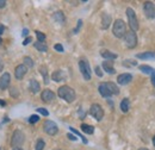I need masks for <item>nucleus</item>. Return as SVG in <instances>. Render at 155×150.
<instances>
[{"label":"nucleus","instance_id":"obj_1","mask_svg":"<svg viewBox=\"0 0 155 150\" xmlns=\"http://www.w3.org/2000/svg\"><path fill=\"white\" fill-rule=\"evenodd\" d=\"M58 95L61 98V99L66 100L67 103H73V101L75 100V98H77L75 91H74L72 87L66 86V85H64V86H61V87L58 88Z\"/></svg>","mask_w":155,"mask_h":150},{"label":"nucleus","instance_id":"obj_2","mask_svg":"<svg viewBox=\"0 0 155 150\" xmlns=\"http://www.w3.org/2000/svg\"><path fill=\"white\" fill-rule=\"evenodd\" d=\"M112 32L117 38H123L124 35L127 34V25L122 19H117L114 23V28H112Z\"/></svg>","mask_w":155,"mask_h":150},{"label":"nucleus","instance_id":"obj_3","mask_svg":"<svg viewBox=\"0 0 155 150\" xmlns=\"http://www.w3.org/2000/svg\"><path fill=\"white\" fill-rule=\"evenodd\" d=\"M127 17H128V21H129V26L131 29V31H137L138 30V20H137V17H136L135 11L131 8V7H128L127 8Z\"/></svg>","mask_w":155,"mask_h":150},{"label":"nucleus","instance_id":"obj_4","mask_svg":"<svg viewBox=\"0 0 155 150\" xmlns=\"http://www.w3.org/2000/svg\"><path fill=\"white\" fill-rule=\"evenodd\" d=\"M79 68H80V72H81L85 80H91L92 72H91V67H90V64L86 60H80L79 61Z\"/></svg>","mask_w":155,"mask_h":150},{"label":"nucleus","instance_id":"obj_5","mask_svg":"<svg viewBox=\"0 0 155 150\" xmlns=\"http://www.w3.org/2000/svg\"><path fill=\"white\" fill-rule=\"evenodd\" d=\"M24 141H25L24 133L20 131V130H17V131L13 132V135H12L11 145H12L13 148H20V145L24 143Z\"/></svg>","mask_w":155,"mask_h":150},{"label":"nucleus","instance_id":"obj_6","mask_svg":"<svg viewBox=\"0 0 155 150\" xmlns=\"http://www.w3.org/2000/svg\"><path fill=\"white\" fill-rule=\"evenodd\" d=\"M124 42L127 44V47L129 49H134L136 45H137V36L134 31H128L125 35H124Z\"/></svg>","mask_w":155,"mask_h":150},{"label":"nucleus","instance_id":"obj_7","mask_svg":"<svg viewBox=\"0 0 155 150\" xmlns=\"http://www.w3.org/2000/svg\"><path fill=\"white\" fill-rule=\"evenodd\" d=\"M43 130L49 136H55L58 132V128L56 125V123H54L53 120H45L43 123Z\"/></svg>","mask_w":155,"mask_h":150},{"label":"nucleus","instance_id":"obj_8","mask_svg":"<svg viewBox=\"0 0 155 150\" xmlns=\"http://www.w3.org/2000/svg\"><path fill=\"white\" fill-rule=\"evenodd\" d=\"M143 12L144 16L148 19L155 18V5L152 1H144L143 2Z\"/></svg>","mask_w":155,"mask_h":150},{"label":"nucleus","instance_id":"obj_9","mask_svg":"<svg viewBox=\"0 0 155 150\" xmlns=\"http://www.w3.org/2000/svg\"><path fill=\"white\" fill-rule=\"evenodd\" d=\"M90 114H91L96 120L100 122V120L103 119V117H104V110H103V107H101L100 105L93 104V105L91 106V109H90Z\"/></svg>","mask_w":155,"mask_h":150},{"label":"nucleus","instance_id":"obj_10","mask_svg":"<svg viewBox=\"0 0 155 150\" xmlns=\"http://www.w3.org/2000/svg\"><path fill=\"white\" fill-rule=\"evenodd\" d=\"M41 99L44 101V103H50L55 99V93L50 90H44L42 93H41Z\"/></svg>","mask_w":155,"mask_h":150},{"label":"nucleus","instance_id":"obj_11","mask_svg":"<svg viewBox=\"0 0 155 150\" xmlns=\"http://www.w3.org/2000/svg\"><path fill=\"white\" fill-rule=\"evenodd\" d=\"M131 80H133V75L128 74V73H124V74H120L117 76V82L119 85H123V86L131 82Z\"/></svg>","mask_w":155,"mask_h":150},{"label":"nucleus","instance_id":"obj_12","mask_svg":"<svg viewBox=\"0 0 155 150\" xmlns=\"http://www.w3.org/2000/svg\"><path fill=\"white\" fill-rule=\"evenodd\" d=\"M10 81H11V76L8 73H4L0 76V90H6L10 86Z\"/></svg>","mask_w":155,"mask_h":150},{"label":"nucleus","instance_id":"obj_13","mask_svg":"<svg viewBox=\"0 0 155 150\" xmlns=\"http://www.w3.org/2000/svg\"><path fill=\"white\" fill-rule=\"evenodd\" d=\"M26 72H28V68H26L24 64H19V66L16 68V70H15V75H16V77H17L18 80H21V79L25 76Z\"/></svg>","mask_w":155,"mask_h":150},{"label":"nucleus","instance_id":"obj_14","mask_svg":"<svg viewBox=\"0 0 155 150\" xmlns=\"http://www.w3.org/2000/svg\"><path fill=\"white\" fill-rule=\"evenodd\" d=\"M101 66H103V69H104L106 73H109V74H115V73H116V69L114 68L112 61H104Z\"/></svg>","mask_w":155,"mask_h":150},{"label":"nucleus","instance_id":"obj_15","mask_svg":"<svg viewBox=\"0 0 155 150\" xmlns=\"http://www.w3.org/2000/svg\"><path fill=\"white\" fill-rule=\"evenodd\" d=\"M137 58L140 60H155V53L154 51H146V53H140L136 55Z\"/></svg>","mask_w":155,"mask_h":150},{"label":"nucleus","instance_id":"obj_16","mask_svg":"<svg viewBox=\"0 0 155 150\" xmlns=\"http://www.w3.org/2000/svg\"><path fill=\"white\" fill-rule=\"evenodd\" d=\"M29 90H30L31 93L36 94L39 92L41 86H39V83L36 81V80H30V82H29Z\"/></svg>","mask_w":155,"mask_h":150},{"label":"nucleus","instance_id":"obj_17","mask_svg":"<svg viewBox=\"0 0 155 150\" xmlns=\"http://www.w3.org/2000/svg\"><path fill=\"white\" fill-rule=\"evenodd\" d=\"M105 85H106V87L109 88V91L111 92V94L114 95H117V94H119V88H118V86H117L115 82H112V81H107V82H105Z\"/></svg>","mask_w":155,"mask_h":150},{"label":"nucleus","instance_id":"obj_18","mask_svg":"<svg viewBox=\"0 0 155 150\" xmlns=\"http://www.w3.org/2000/svg\"><path fill=\"white\" fill-rule=\"evenodd\" d=\"M51 79H53L54 81H56V82H61V81L66 80V74H64L62 70H56V72L53 73Z\"/></svg>","mask_w":155,"mask_h":150},{"label":"nucleus","instance_id":"obj_19","mask_svg":"<svg viewBox=\"0 0 155 150\" xmlns=\"http://www.w3.org/2000/svg\"><path fill=\"white\" fill-rule=\"evenodd\" d=\"M99 93H100V95L101 96H104V98H109V96H111L112 94H111V92L109 91V88L106 87V85H105V82L104 83H101L100 86H99Z\"/></svg>","mask_w":155,"mask_h":150},{"label":"nucleus","instance_id":"obj_20","mask_svg":"<svg viewBox=\"0 0 155 150\" xmlns=\"http://www.w3.org/2000/svg\"><path fill=\"white\" fill-rule=\"evenodd\" d=\"M110 24H111V16L104 13L103 17H101V28L103 29H107L110 26Z\"/></svg>","mask_w":155,"mask_h":150},{"label":"nucleus","instance_id":"obj_21","mask_svg":"<svg viewBox=\"0 0 155 150\" xmlns=\"http://www.w3.org/2000/svg\"><path fill=\"white\" fill-rule=\"evenodd\" d=\"M129 106H130V103H129V99L128 98H124L122 101H120V110L122 112L127 113L129 111Z\"/></svg>","mask_w":155,"mask_h":150},{"label":"nucleus","instance_id":"obj_22","mask_svg":"<svg viewBox=\"0 0 155 150\" xmlns=\"http://www.w3.org/2000/svg\"><path fill=\"white\" fill-rule=\"evenodd\" d=\"M53 17H54V19H55L58 23H60V24H63V23L66 21L64 15H63V12H62V11H58V12H55Z\"/></svg>","mask_w":155,"mask_h":150},{"label":"nucleus","instance_id":"obj_23","mask_svg":"<svg viewBox=\"0 0 155 150\" xmlns=\"http://www.w3.org/2000/svg\"><path fill=\"white\" fill-rule=\"evenodd\" d=\"M100 55L104 57V58L110 60V61L117 58V54H114V53H111V51H109V50H103V51L100 53Z\"/></svg>","mask_w":155,"mask_h":150},{"label":"nucleus","instance_id":"obj_24","mask_svg":"<svg viewBox=\"0 0 155 150\" xmlns=\"http://www.w3.org/2000/svg\"><path fill=\"white\" fill-rule=\"evenodd\" d=\"M39 72H41V75L43 77V80H44V83H49V77H48V69H47V67L42 66L39 68Z\"/></svg>","mask_w":155,"mask_h":150},{"label":"nucleus","instance_id":"obj_25","mask_svg":"<svg viewBox=\"0 0 155 150\" xmlns=\"http://www.w3.org/2000/svg\"><path fill=\"white\" fill-rule=\"evenodd\" d=\"M34 47L38 50V51H42V53H45V51H48V47H47V44H44V43H41V42H35L34 43Z\"/></svg>","mask_w":155,"mask_h":150},{"label":"nucleus","instance_id":"obj_26","mask_svg":"<svg viewBox=\"0 0 155 150\" xmlns=\"http://www.w3.org/2000/svg\"><path fill=\"white\" fill-rule=\"evenodd\" d=\"M138 69H140L142 73L148 74V75H152L155 72V69H153V68H152V67H149V66H140V67H138Z\"/></svg>","mask_w":155,"mask_h":150},{"label":"nucleus","instance_id":"obj_27","mask_svg":"<svg viewBox=\"0 0 155 150\" xmlns=\"http://www.w3.org/2000/svg\"><path fill=\"white\" fill-rule=\"evenodd\" d=\"M81 130L87 135H92L94 132V128L92 125H88V124H81Z\"/></svg>","mask_w":155,"mask_h":150},{"label":"nucleus","instance_id":"obj_28","mask_svg":"<svg viewBox=\"0 0 155 150\" xmlns=\"http://www.w3.org/2000/svg\"><path fill=\"white\" fill-rule=\"evenodd\" d=\"M24 66L26 67V68H32L34 67V61L30 58V57H24Z\"/></svg>","mask_w":155,"mask_h":150},{"label":"nucleus","instance_id":"obj_29","mask_svg":"<svg viewBox=\"0 0 155 150\" xmlns=\"http://www.w3.org/2000/svg\"><path fill=\"white\" fill-rule=\"evenodd\" d=\"M69 130H71V131L73 132V133H75V135H77V136H79V137H80V138H81V139H82V142H84V143H85V144H87V139H86V138H85V137H84V136H82V135H81V133H80V132L78 131V130H75V129H74V128H69Z\"/></svg>","mask_w":155,"mask_h":150},{"label":"nucleus","instance_id":"obj_30","mask_svg":"<svg viewBox=\"0 0 155 150\" xmlns=\"http://www.w3.org/2000/svg\"><path fill=\"white\" fill-rule=\"evenodd\" d=\"M44 147H45L44 141H43L42 138H39L38 141H37V143H36V150H43L44 149Z\"/></svg>","mask_w":155,"mask_h":150},{"label":"nucleus","instance_id":"obj_31","mask_svg":"<svg viewBox=\"0 0 155 150\" xmlns=\"http://www.w3.org/2000/svg\"><path fill=\"white\" fill-rule=\"evenodd\" d=\"M36 36H37V42H41V43H44V41H45V35L43 34V32H41V31H36Z\"/></svg>","mask_w":155,"mask_h":150},{"label":"nucleus","instance_id":"obj_32","mask_svg":"<svg viewBox=\"0 0 155 150\" xmlns=\"http://www.w3.org/2000/svg\"><path fill=\"white\" fill-rule=\"evenodd\" d=\"M39 120V117L37 114H32L30 118H29V123H31V124H35V123H37Z\"/></svg>","mask_w":155,"mask_h":150},{"label":"nucleus","instance_id":"obj_33","mask_svg":"<svg viewBox=\"0 0 155 150\" xmlns=\"http://www.w3.org/2000/svg\"><path fill=\"white\" fill-rule=\"evenodd\" d=\"M37 112H39L41 114H43L44 117H48L49 116V112L45 110V109H42V107H39V109H37Z\"/></svg>","mask_w":155,"mask_h":150},{"label":"nucleus","instance_id":"obj_34","mask_svg":"<svg viewBox=\"0 0 155 150\" xmlns=\"http://www.w3.org/2000/svg\"><path fill=\"white\" fill-rule=\"evenodd\" d=\"M54 49H55L56 51L63 53V47H62V44H60V43H58V44H55V45H54Z\"/></svg>","mask_w":155,"mask_h":150},{"label":"nucleus","instance_id":"obj_35","mask_svg":"<svg viewBox=\"0 0 155 150\" xmlns=\"http://www.w3.org/2000/svg\"><path fill=\"white\" fill-rule=\"evenodd\" d=\"M32 42V38L31 37H26L24 41H23V45H28L29 43H31Z\"/></svg>","mask_w":155,"mask_h":150},{"label":"nucleus","instance_id":"obj_36","mask_svg":"<svg viewBox=\"0 0 155 150\" xmlns=\"http://www.w3.org/2000/svg\"><path fill=\"white\" fill-rule=\"evenodd\" d=\"M94 70H96V74H97L98 76H99V77H101V76H103V73H101V69H100L99 67H96V69H94Z\"/></svg>","mask_w":155,"mask_h":150},{"label":"nucleus","instance_id":"obj_37","mask_svg":"<svg viewBox=\"0 0 155 150\" xmlns=\"http://www.w3.org/2000/svg\"><path fill=\"white\" fill-rule=\"evenodd\" d=\"M11 96H17L18 93H17V88H11Z\"/></svg>","mask_w":155,"mask_h":150},{"label":"nucleus","instance_id":"obj_38","mask_svg":"<svg viewBox=\"0 0 155 150\" xmlns=\"http://www.w3.org/2000/svg\"><path fill=\"white\" fill-rule=\"evenodd\" d=\"M67 137H68L71 141H77V137H75V136H73L72 133H68V135H67Z\"/></svg>","mask_w":155,"mask_h":150},{"label":"nucleus","instance_id":"obj_39","mask_svg":"<svg viewBox=\"0 0 155 150\" xmlns=\"http://www.w3.org/2000/svg\"><path fill=\"white\" fill-rule=\"evenodd\" d=\"M81 25H82V20H79V21H78V28L74 30V32H78V31H79V29L81 28Z\"/></svg>","mask_w":155,"mask_h":150},{"label":"nucleus","instance_id":"obj_40","mask_svg":"<svg viewBox=\"0 0 155 150\" xmlns=\"http://www.w3.org/2000/svg\"><path fill=\"white\" fill-rule=\"evenodd\" d=\"M28 34H29V30H28V29H24V30H23V32H21V36H23V37H26V36H28Z\"/></svg>","mask_w":155,"mask_h":150},{"label":"nucleus","instance_id":"obj_41","mask_svg":"<svg viewBox=\"0 0 155 150\" xmlns=\"http://www.w3.org/2000/svg\"><path fill=\"white\" fill-rule=\"evenodd\" d=\"M5 6H6V1L5 0H0V8H2Z\"/></svg>","mask_w":155,"mask_h":150},{"label":"nucleus","instance_id":"obj_42","mask_svg":"<svg viewBox=\"0 0 155 150\" xmlns=\"http://www.w3.org/2000/svg\"><path fill=\"white\" fill-rule=\"evenodd\" d=\"M150 81H152V83H153V86H154V87H155V72H154V73H153V74H152V80H150Z\"/></svg>","mask_w":155,"mask_h":150},{"label":"nucleus","instance_id":"obj_43","mask_svg":"<svg viewBox=\"0 0 155 150\" xmlns=\"http://www.w3.org/2000/svg\"><path fill=\"white\" fill-rule=\"evenodd\" d=\"M2 68H4V62H2V60L0 58V72H2Z\"/></svg>","mask_w":155,"mask_h":150},{"label":"nucleus","instance_id":"obj_44","mask_svg":"<svg viewBox=\"0 0 155 150\" xmlns=\"http://www.w3.org/2000/svg\"><path fill=\"white\" fill-rule=\"evenodd\" d=\"M4 30H5V28H4V25H1V24H0V35H2V32H4Z\"/></svg>","mask_w":155,"mask_h":150},{"label":"nucleus","instance_id":"obj_45","mask_svg":"<svg viewBox=\"0 0 155 150\" xmlns=\"http://www.w3.org/2000/svg\"><path fill=\"white\" fill-rule=\"evenodd\" d=\"M5 105H6V103H5L4 100H1V99H0V106H5Z\"/></svg>","mask_w":155,"mask_h":150},{"label":"nucleus","instance_id":"obj_46","mask_svg":"<svg viewBox=\"0 0 155 150\" xmlns=\"http://www.w3.org/2000/svg\"><path fill=\"white\" fill-rule=\"evenodd\" d=\"M12 150H23V149H21V148H13Z\"/></svg>","mask_w":155,"mask_h":150},{"label":"nucleus","instance_id":"obj_47","mask_svg":"<svg viewBox=\"0 0 155 150\" xmlns=\"http://www.w3.org/2000/svg\"><path fill=\"white\" fill-rule=\"evenodd\" d=\"M153 144H154V147H155V136L153 137Z\"/></svg>","mask_w":155,"mask_h":150},{"label":"nucleus","instance_id":"obj_48","mask_svg":"<svg viewBox=\"0 0 155 150\" xmlns=\"http://www.w3.org/2000/svg\"><path fill=\"white\" fill-rule=\"evenodd\" d=\"M138 150H149V149H147V148H140Z\"/></svg>","mask_w":155,"mask_h":150},{"label":"nucleus","instance_id":"obj_49","mask_svg":"<svg viewBox=\"0 0 155 150\" xmlns=\"http://www.w3.org/2000/svg\"><path fill=\"white\" fill-rule=\"evenodd\" d=\"M1 43H2V39H1V38H0V44H1Z\"/></svg>","mask_w":155,"mask_h":150}]
</instances>
